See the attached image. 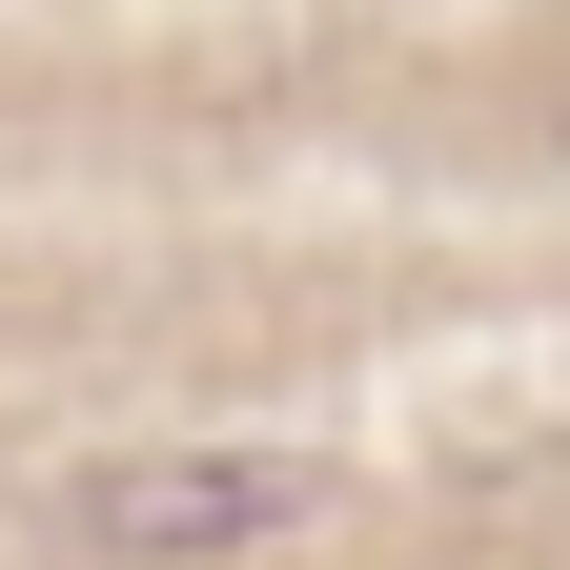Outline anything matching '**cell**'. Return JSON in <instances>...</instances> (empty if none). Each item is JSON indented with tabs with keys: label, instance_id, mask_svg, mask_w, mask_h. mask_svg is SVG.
I'll return each mask as SVG.
<instances>
[{
	"label": "cell",
	"instance_id": "1",
	"mask_svg": "<svg viewBox=\"0 0 570 570\" xmlns=\"http://www.w3.org/2000/svg\"><path fill=\"white\" fill-rule=\"evenodd\" d=\"M326 449H245V428H184V449H102L61 469V530L102 570H245V550H306L326 530Z\"/></svg>",
	"mask_w": 570,
	"mask_h": 570
}]
</instances>
